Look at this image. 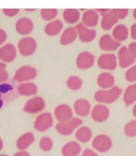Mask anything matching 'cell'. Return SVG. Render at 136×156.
<instances>
[{"label":"cell","mask_w":136,"mask_h":156,"mask_svg":"<svg viewBox=\"0 0 136 156\" xmlns=\"http://www.w3.org/2000/svg\"><path fill=\"white\" fill-rule=\"evenodd\" d=\"M8 79V74L3 69L0 68V83L6 81Z\"/></svg>","instance_id":"39"},{"label":"cell","mask_w":136,"mask_h":156,"mask_svg":"<svg viewBox=\"0 0 136 156\" xmlns=\"http://www.w3.org/2000/svg\"><path fill=\"white\" fill-rule=\"evenodd\" d=\"M45 107V101L40 97H36L32 98L27 102L24 107V110L28 113H37L42 111Z\"/></svg>","instance_id":"6"},{"label":"cell","mask_w":136,"mask_h":156,"mask_svg":"<svg viewBox=\"0 0 136 156\" xmlns=\"http://www.w3.org/2000/svg\"><path fill=\"white\" fill-rule=\"evenodd\" d=\"M81 146L74 141L69 142L66 144L62 148L61 152L64 156H78L80 154Z\"/></svg>","instance_id":"17"},{"label":"cell","mask_w":136,"mask_h":156,"mask_svg":"<svg viewBox=\"0 0 136 156\" xmlns=\"http://www.w3.org/2000/svg\"><path fill=\"white\" fill-rule=\"evenodd\" d=\"M131 36L132 38L136 40V23L132 25V28H131Z\"/></svg>","instance_id":"42"},{"label":"cell","mask_w":136,"mask_h":156,"mask_svg":"<svg viewBox=\"0 0 136 156\" xmlns=\"http://www.w3.org/2000/svg\"><path fill=\"white\" fill-rule=\"evenodd\" d=\"M81 156H98V155H97L94 151L90 150V149H87V150H86L83 152V154H82Z\"/></svg>","instance_id":"40"},{"label":"cell","mask_w":136,"mask_h":156,"mask_svg":"<svg viewBox=\"0 0 136 156\" xmlns=\"http://www.w3.org/2000/svg\"><path fill=\"white\" fill-rule=\"evenodd\" d=\"M13 89L12 86L10 84H1L0 85V92L6 93Z\"/></svg>","instance_id":"36"},{"label":"cell","mask_w":136,"mask_h":156,"mask_svg":"<svg viewBox=\"0 0 136 156\" xmlns=\"http://www.w3.org/2000/svg\"><path fill=\"white\" fill-rule=\"evenodd\" d=\"M76 37L77 31L74 28H67L61 35V43L62 45H69L75 41Z\"/></svg>","instance_id":"26"},{"label":"cell","mask_w":136,"mask_h":156,"mask_svg":"<svg viewBox=\"0 0 136 156\" xmlns=\"http://www.w3.org/2000/svg\"><path fill=\"white\" fill-rule=\"evenodd\" d=\"M132 112H133L134 115H135V117L136 118V104L133 107V110H132Z\"/></svg>","instance_id":"44"},{"label":"cell","mask_w":136,"mask_h":156,"mask_svg":"<svg viewBox=\"0 0 136 156\" xmlns=\"http://www.w3.org/2000/svg\"><path fill=\"white\" fill-rule=\"evenodd\" d=\"M81 123L82 120L79 118H71L66 121L58 123L56 125V129L61 135H71L75 129L79 126Z\"/></svg>","instance_id":"2"},{"label":"cell","mask_w":136,"mask_h":156,"mask_svg":"<svg viewBox=\"0 0 136 156\" xmlns=\"http://www.w3.org/2000/svg\"><path fill=\"white\" fill-rule=\"evenodd\" d=\"M125 77L128 82H136V66L131 67L129 70H127Z\"/></svg>","instance_id":"34"},{"label":"cell","mask_w":136,"mask_h":156,"mask_svg":"<svg viewBox=\"0 0 136 156\" xmlns=\"http://www.w3.org/2000/svg\"><path fill=\"white\" fill-rule=\"evenodd\" d=\"M118 22V18L112 12L105 13L101 21V27L103 29L106 30L111 29L114 25Z\"/></svg>","instance_id":"28"},{"label":"cell","mask_w":136,"mask_h":156,"mask_svg":"<svg viewBox=\"0 0 136 156\" xmlns=\"http://www.w3.org/2000/svg\"><path fill=\"white\" fill-rule=\"evenodd\" d=\"M36 75L37 72L34 68L31 66H23L17 71L14 78L17 82H23L33 79Z\"/></svg>","instance_id":"5"},{"label":"cell","mask_w":136,"mask_h":156,"mask_svg":"<svg viewBox=\"0 0 136 156\" xmlns=\"http://www.w3.org/2000/svg\"><path fill=\"white\" fill-rule=\"evenodd\" d=\"M16 48L12 44H7L0 48V60L5 62H11L16 57Z\"/></svg>","instance_id":"15"},{"label":"cell","mask_w":136,"mask_h":156,"mask_svg":"<svg viewBox=\"0 0 136 156\" xmlns=\"http://www.w3.org/2000/svg\"><path fill=\"white\" fill-rule=\"evenodd\" d=\"M95 57L90 52L85 51L81 53L77 57L76 65L81 69H87L93 66Z\"/></svg>","instance_id":"9"},{"label":"cell","mask_w":136,"mask_h":156,"mask_svg":"<svg viewBox=\"0 0 136 156\" xmlns=\"http://www.w3.org/2000/svg\"><path fill=\"white\" fill-rule=\"evenodd\" d=\"M112 12L118 19H124L128 15V10L127 9H115L112 10Z\"/></svg>","instance_id":"35"},{"label":"cell","mask_w":136,"mask_h":156,"mask_svg":"<svg viewBox=\"0 0 136 156\" xmlns=\"http://www.w3.org/2000/svg\"><path fill=\"white\" fill-rule=\"evenodd\" d=\"M93 147L100 152L109 151L112 147V140L109 136L106 135H99L93 140Z\"/></svg>","instance_id":"3"},{"label":"cell","mask_w":136,"mask_h":156,"mask_svg":"<svg viewBox=\"0 0 136 156\" xmlns=\"http://www.w3.org/2000/svg\"><path fill=\"white\" fill-rule=\"evenodd\" d=\"M0 156H8V155H0Z\"/></svg>","instance_id":"49"},{"label":"cell","mask_w":136,"mask_h":156,"mask_svg":"<svg viewBox=\"0 0 136 156\" xmlns=\"http://www.w3.org/2000/svg\"><path fill=\"white\" fill-rule=\"evenodd\" d=\"M79 12L75 9H67L64 12V19L67 23L74 24L79 20Z\"/></svg>","instance_id":"29"},{"label":"cell","mask_w":136,"mask_h":156,"mask_svg":"<svg viewBox=\"0 0 136 156\" xmlns=\"http://www.w3.org/2000/svg\"><path fill=\"white\" fill-rule=\"evenodd\" d=\"M121 94V90L117 86H113L109 90H99L95 94V100L97 102L112 103L117 101Z\"/></svg>","instance_id":"1"},{"label":"cell","mask_w":136,"mask_h":156,"mask_svg":"<svg viewBox=\"0 0 136 156\" xmlns=\"http://www.w3.org/2000/svg\"><path fill=\"white\" fill-rule=\"evenodd\" d=\"M5 67V65L4 63H2V62H0V68H2V69H3V68Z\"/></svg>","instance_id":"46"},{"label":"cell","mask_w":136,"mask_h":156,"mask_svg":"<svg viewBox=\"0 0 136 156\" xmlns=\"http://www.w3.org/2000/svg\"><path fill=\"white\" fill-rule=\"evenodd\" d=\"M2 105H3L2 101H1V100H0V108H2Z\"/></svg>","instance_id":"47"},{"label":"cell","mask_w":136,"mask_h":156,"mask_svg":"<svg viewBox=\"0 0 136 156\" xmlns=\"http://www.w3.org/2000/svg\"><path fill=\"white\" fill-rule=\"evenodd\" d=\"M119 65L121 67L125 69L129 67L135 62V58L131 55L129 50L126 47H121L118 51Z\"/></svg>","instance_id":"12"},{"label":"cell","mask_w":136,"mask_h":156,"mask_svg":"<svg viewBox=\"0 0 136 156\" xmlns=\"http://www.w3.org/2000/svg\"><path fill=\"white\" fill-rule=\"evenodd\" d=\"M75 138L81 143H87L90 141L92 138L91 129L87 126L81 127L75 133Z\"/></svg>","instance_id":"24"},{"label":"cell","mask_w":136,"mask_h":156,"mask_svg":"<svg viewBox=\"0 0 136 156\" xmlns=\"http://www.w3.org/2000/svg\"><path fill=\"white\" fill-rule=\"evenodd\" d=\"M129 51L131 54V55L134 57V58H136V42H132L131 43L130 45H129Z\"/></svg>","instance_id":"37"},{"label":"cell","mask_w":136,"mask_h":156,"mask_svg":"<svg viewBox=\"0 0 136 156\" xmlns=\"http://www.w3.org/2000/svg\"><path fill=\"white\" fill-rule=\"evenodd\" d=\"M100 48L104 51H114L120 47L121 44L115 40H113L109 34H105L101 38L99 42Z\"/></svg>","instance_id":"14"},{"label":"cell","mask_w":136,"mask_h":156,"mask_svg":"<svg viewBox=\"0 0 136 156\" xmlns=\"http://www.w3.org/2000/svg\"><path fill=\"white\" fill-rule=\"evenodd\" d=\"M18 91L21 95H35L37 93V87L33 83H27L20 85L18 87Z\"/></svg>","instance_id":"23"},{"label":"cell","mask_w":136,"mask_h":156,"mask_svg":"<svg viewBox=\"0 0 136 156\" xmlns=\"http://www.w3.org/2000/svg\"><path fill=\"white\" fill-rule=\"evenodd\" d=\"M54 115L58 121H66L73 117V110L68 105H60L55 109Z\"/></svg>","instance_id":"11"},{"label":"cell","mask_w":136,"mask_h":156,"mask_svg":"<svg viewBox=\"0 0 136 156\" xmlns=\"http://www.w3.org/2000/svg\"><path fill=\"white\" fill-rule=\"evenodd\" d=\"M62 28H63V23L60 20H55L48 23L45 27V32L47 34L50 36H55L60 33Z\"/></svg>","instance_id":"27"},{"label":"cell","mask_w":136,"mask_h":156,"mask_svg":"<svg viewBox=\"0 0 136 156\" xmlns=\"http://www.w3.org/2000/svg\"><path fill=\"white\" fill-rule=\"evenodd\" d=\"M2 147H3V143H2V141L1 139H0V150L2 149Z\"/></svg>","instance_id":"45"},{"label":"cell","mask_w":136,"mask_h":156,"mask_svg":"<svg viewBox=\"0 0 136 156\" xmlns=\"http://www.w3.org/2000/svg\"><path fill=\"white\" fill-rule=\"evenodd\" d=\"M128 28L124 25H117L112 31L114 39L117 42L124 41L128 37Z\"/></svg>","instance_id":"22"},{"label":"cell","mask_w":136,"mask_h":156,"mask_svg":"<svg viewBox=\"0 0 136 156\" xmlns=\"http://www.w3.org/2000/svg\"><path fill=\"white\" fill-rule=\"evenodd\" d=\"M98 86L104 89H111L115 83V78L110 73H103L98 76L97 80Z\"/></svg>","instance_id":"16"},{"label":"cell","mask_w":136,"mask_h":156,"mask_svg":"<svg viewBox=\"0 0 136 156\" xmlns=\"http://www.w3.org/2000/svg\"><path fill=\"white\" fill-rule=\"evenodd\" d=\"M53 118L50 113H44L36 118L34 126L38 131L44 132L48 130L53 125Z\"/></svg>","instance_id":"8"},{"label":"cell","mask_w":136,"mask_h":156,"mask_svg":"<svg viewBox=\"0 0 136 156\" xmlns=\"http://www.w3.org/2000/svg\"><path fill=\"white\" fill-rule=\"evenodd\" d=\"M39 147L45 152H48L53 147V141L49 137H44L40 140Z\"/></svg>","instance_id":"32"},{"label":"cell","mask_w":136,"mask_h":156,"mask_svg":"<svg viewBox=\"0 0 136 156\" xmlns=\"http://www.w3.org/2000/svg\"><path fill=\"white\" fill-rule=\"evenodd\" d=\"M33 28V24L30 19H20L16 23V30L21 34H28Z\"/></svg>","instance_id":"19"},{"label":"cell","mask_w":136,"mask_h":156,"mask_svg":"<svg viewBox=\"0 0 136 156\" xmlns=\"http://www.w3.org/2000/svg\"><path fill=\"white\" fill-rule=\"evenodd\" d=\"M0 97H1V95H0Z\"/></svg>","instance_id":"50"},{"label":"cell","mask_w":136,"mask_h":156,"mask_svg":"<svg viewBox=\"0 0 136 156\" xmlns=\"http://www.w3.org/2000/svg\"><path fill=\"white\" fill-rule=\"evenodd\" d=\"M76 31L81 41L84 42H90L95 39L96 36L95 30L89 29L82 23H80L76 26Z\"/></svg>","instance_id":"10"},{"label":"cell","mask_w":136,"mask_h":156,"mask_svg":"<svg viewBox=\"0 0 136 156\" xmlns=\"http://www.w3.org/2000/svg\"><path fill=\"white\" fill-rule=\"evenodd\" d=\"M41 17L45 20H50L57 16V11L55 9H43L41 11Z\"/></svg>","instance_id":"33"},{"label":"cell","mask_w":136,"mask_h":156,"mask_svg":"<svg viewBox=\"0 0 136 156\" xmlns=\"http://www.w3.org/2000/svg\"><path fill=\"white\" fill-rule=\"evenodd\" d=\"M136 101V83L130 85L126 89L124 94V102L127 106H130Z\"/></svg>","instance_id":"21"},{"label":"cell","mask_w":136,"mask_h":156,"mask_svg":"<svg viewBox=\"0 0 136 156\" xmlns=\"http://www.w3.org/2000/svg\"><path fill=\"white\" fill-rule=\"evenodd\" d=\"M6 37H7V36H6L5 32L3 30L0 29V45H1V44H2L3 42L5 41Z\"/></svg>","instance_id":"41"},{"label":"cell","mask_w":136,"mask_h":156,"mask_svg":"<svg viewBox=\"0 0 136 156\" xmlns=\"http://www.w3.org/2000/svg\"><path fill=\"white\" fill-rule=\"evenodd\" d=\"M36 42L31 37L22 39L19 42V51L23 56H30L33 54L36 51Z\"/></svg>","instance_id":"4"},{"label":"cell","mask_w":136,"mask_h":156,"mask_svg":"<svg viewBox=\"0 0 136 156\" xmlns=\"http://www.w3.org/2000/svg\"><path fill=\"white\" fill-rule=\"evenodd\" d=\"M98 64L101 69L106 70H113L117 66L116 57L113 54H102L99 57Z\"/></svg>","instance_id":"7"},{"label":"cell","mask_w":136,"mask_h":156,"mask_svg":"<svg viewBox=\"0 0 136 156\" xmlns=\"http://www.w3.org/2000/svg\"><path fill=\"white\" fill-rule=\"evenodd\" d=\"M4 13H5L7 16H15L18 13V12L19 11V9H4L3 10Z\"/></svg>","instance_id":"38"},{"label":"cell","mask_w":136,"mask_h":156,"mask_svg":"<svg viewBox=\"0 0 136 156\" xmlns=\"http://www.w3.org/2000/svg\"><path fill=\"white\" fill-rule=\"evenodd\" d=\"M124 132L125 135L130 138L136 137V120L129 122L124 127Z\"/></svg>","instance_id":"31"},{"label":"cell","mask_w":136,"mask_h":156,"mask_svg":"<svg viewBox=\"0 0 136 156\" xmlns=\"http://www.w3.org/2000/svg\"><path fill=\"white\" fill-rule=\"evenodd\" d=\"M34 141V136L31 132L25 134L21 136L17 140V147L19 150H25Z\"/></svg>","instance_id":"25"},{"label":"cell","mask_w":136,"mask_h":156,"mask_svg":"<svg viewBox=\"0 0 136 156\" xmlns=\"http://www.w3.org/2000/svg\"><path fill=\"white\" fill-rule=\"evenodd\" d=\"M133 15H134V17H135V18L136 19V9L135 10V11H134V13H133Z\"/></svg>","instance_id":"48"},{"label":"cell","mask_w":136,"mask_h":156,"mask_svg":"<svg viewBox=\"0 0 136 156\" xmlns=\"http://www.w3.org/2000/svg\"><path fill=\"white\" fill-rule=\"evenodd\" d=\"M14 156H30L29 154L27 152H25V151H21V152H17L14 155Z\"/></svg>","instance_id":"43"},{"label":"cell","mask_w":136,"mask_h":156,"mask_svg":"<svg viewBox=\"0 0 136 156\" xmlns=\"http://www.w3.org/2000/svg\"><path fill=\"white\" fill-rule=\"evenodd\" d=\"M82 21L88 27H95L98 23V15L95 11H88L84 13Z\"/></svg>","instance_id":"20"},{"label":"cell","mask_w":136,"mask_h":156,"mask_svg":"<svg viewBox=\"0 0 136 156\" xmlns=\"http://www.w3.org/2000/svg\"><path fill=\"white\" fill-rule=\"evenodd\" d=\"M110 115L108 108L104 105H96L92 111V118L97 122L105 121Z\"/></svg>","instance_id":"13"},{"label":"cell","mask_w":136,"mask_h":156,"mask_svg":"<svg viewBox=\"0 0 136 156\" xmlns=\"http://www.w3.org/2000/svg\"><path fill=\"white\" fill-rule=\"evenodd\" d=\"M67 84L68 86L72 90H78L81 88L82 86V81L79 77L77 76H72L70 77L67 81Z\"/></svg>","instance_id":"30"},{"label":"cell","mask_w":136,"mask_h":156,"mask_svg":"<svg viewBox=\"0 0 136 156\" xmlns=\"http://www.w3.org/2000/svg\"><path fill=\"white\" fill-rule=\"evenodd\" d=\"M74 108L77 115L81 117H85L90 113V105L87 100L79 99L75 101Z\"/></svg>","instance_id":"18"}]
</instances>
